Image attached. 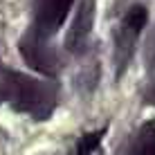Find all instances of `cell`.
I'll use <instances>...</instances> for the list:
<instances>
[{"label":"cell","instance_id":"obj_7","mask_svg":"<svg viewBox=\"0 0 155 155\" xmlns=\"http://www.w3.org/2000/svg\"><path fill=\"white\" fill-rule=\"evenodd\" d=\"M101 137H104V130L101 133H90V135H83L77 144V155H92L99 148Z\"/></svg>","mask_w":155,"mask_h":155},{"label":"cell","instance_id":"obj_4","mask_svg":"<svg viewBox=\"0 0 155 155\" xmlns=\"http://www.w3.org/2000/svg\"><path fill=\"white\" fill-rule=\"evenodd\" d=\"M74 0H36L34 2V29L45 36H54L65 16L70 14Z\"/></svg>","mask_w":155,"mask_h":155},{"label":"cell","instance_id":"obj_1","mask_svg":"<svg viewBox=\"0 0 155 155\" xmlns=\"http://www.w3.org/2000/svg\"><path fill=\"white\" fill-rule=\"evenodd\" d=\"M0 99L12 108L34 119H47L56 108L58 88L54 81H41L20 72H5L0 77Z\"/></svg>","mask_w":155,"mask_h":155},{"label":"cell","instance_id":"obj_2","mask_svg":"<svg viewBox=\"0 0 155 155\" xmlns=\"http://www.w3.org/2000/svg\"><path fill=\"white\" fill-rule=\"evenodd\" d=\"M148 12L144 5H133L130 9L124 14L121 25L117 29V38H115V63H117V77L124 74L126 65L130 63L133 52H135V43L140 38L142 29L146 27Z\"/></svg>","mask_w":155,"mask_h":155},{"label":"cell","instance_id":"obj_3","mask_svg":"<svg viewBox=\"0 0 155 155\" xmlns=\"http://www.w3.org/2000/svg\"><path fill=\"white\" fill-rule=\"evenodd\" d=\"M20 56L25 58L29 68H34L36 72L47 74V77H54L61 70V61H58L56 50L50 45V36L36 31L34 27L25 31V36L18 43Z\"/></svg>","mask_w":155,"mask_h":155},{"label":"cell","instance_id":"obj_6","mask_svg":"<svg viewBox=\"0 0 155 155\" xmlns=\"http://www.w3.org/2000/svg\"><path fill=\"white\" fill-rule=\"evenodd\" d=\"M128 155H155V119H148L142 124Z\"/></svg>","mask_w":155,"mask_h":155},{"label":"cell","instance_id":"obj_5","mask_svg":"<svg viewBox=\"0 0 155 155\" xmlns=\"http://www.w3.org/2000/svg\"><path fill=\"white\" fill-rule=\"evenodd\" d=\"M92 23H94V0H83L77 9L70 29L65 34V50L72 54H81L88 45L90 31H92Z\"/></svg>","mask_w":155,"mask_h":155}]
</instances>
